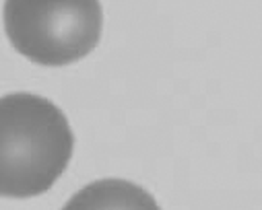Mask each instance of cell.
Masks as SVG:
<instances>
[{"label":"cell","instance_id":"cell-1","mask_svg":"<svg viewBox=\"0 0 262 210\" xmlns=\"http://www.w3.org/2000/svg\"><path fill=\"white\" fill-rule=\"evenodd\" d=\"M73 128L58 105L33 93L0 99V192L33 198L48 192L69 167Z\"/></svg>","mask_w":262,"mask_h":210},{"label":"cell","instance_id":"cell-2","mask_svg":"<svg viewBox=\"0 0 262 210\" xmlns=\"http://www.w3.org/2000/svg\"><path fill=\"white\" fill-rule=\"evenodd\" d=\"M3 25L13 48L41 66L73 64L101 39L99 0H5Z\"/></svg>","mask_w":262,"mask_h":210},{"label":"cell","instance_id":"cell-3","mask_svg":"<svg viewBox=\"0 0 262 210\" xmlns=\"http://www.w3.org/2000/svg\"><path fill=\"white\" fill-rule=\"evenodd\" d=\"M62 210H161V206L139 183L110 177L81 188Z\"/></svg>","mask_w":262,"mask_h":210}]
</instances>
